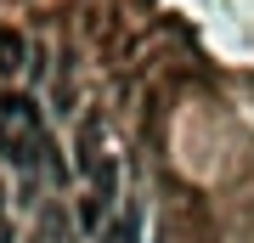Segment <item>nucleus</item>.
I'll use <instances>...</instances> for the list:
<instances>
[{
	"label": "nucleus",
	"instance_id": "1",
	"mask_svg": "<svg viewBox=\"0 0 254 243\" xmlns=\"http://www.w3.org/2000/svg\"><path fill=\"white\" fill-rule=\"evenodd\" d=\"M0 136H6V159L17 164L23 175H34L40 164H51V136H46V119H40V108L28 96H17V90H6L0 96Z\"/></svg>",
	"mask_w": 254,
	"mask_h": 243
},
{
	"label": "nucleus",
	"instance_id": "2",
	"mask_svg": "<svg viewBox=\"0 0 254 243\" xmlns=\"http://www.w3.org/2000/svg\"><path fill=\"white\" fill-rule=\"evenodd\" d=\"M79 170L91 175L85 226H91V238H96V232H102V209L125 204V198H119V159L108 153V142H102V125H85V130H79Z\"/></svg>",
	"mask_w": 254,
	"mask_h": 243
},
{
	"label": "nucleus",
	"instance_id": "3",
	"mask_svg": "<svg viewBox=\"0 0 254 243\" xmlns=\"http://www.w3.org/2000/svg\"><path fill=\"white\" fill-rule=\"evenodd\" d=\"M96 243H141V215H136V204H119L113 221L96 232Z\"/></svg>",
	"mask_w": 254,
	"mask_h": 243
},
{
	"label": "nucleus",
	"instance_id": "4",
	"mask_svg": "<svg viewBox=\"0 0 254 243\" xmlns=\"http://www.w3.org/2000/svg\"><path fill=\"white\" fill-rule=\"evenodd\" d=\"M23 68H28V45H23V34L0 28V74H23Z\"/></svg>",
	"mask_w": 254,
	"mask_h": 243
}]
</instances>
